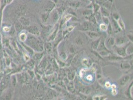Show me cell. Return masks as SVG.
Here are the masks:
<instances>
[{"instance_id":"obj_1","label":"cell","mask_w":133,"mask_h":100,"mask_svg":"<svg viewBox=\"0 0 133 100\" xmlns=\"http://www.w3.org/2000/svg\"><path fill=\"white\" fill-rule=\"evenodd\" d=\"M24 42L26 45L31 48L36 52H41L44 50L43 43L35 36L29 34L27 35V38Z\"/></svg>"},{"instance_id":"obj_2","label":"cell","mask_w":133,"mask_h":100,"mask_svg":"<svg viewBox=\"0 0 133 100\" xmlns=\"http://www.w3.org/2000/svg\"><path fill=\"white\" fill-rule=\"evenodd\" d=\"M128 44L124 46H117L114 45L112 49L113 50L114 52L118 56L121 57H125L127 54L126 53V48Z\"/></svg>"},{"instance_id":"obj_3","label":"cell","mask_w":133,"mask_h":100,"mask_svg":"<svg viewBox=\"0 0 133 100\" xmlns=\"http://www.w3.org/2000/svg\"><path fill=\"white\" fill-rule=\"evenodd\" d=\"M115 40V44L117 46H124L128 43V40L127 38L122 36H117Z\"/></svg>"},{"instance_id":"obj_4","label":"cell","mask_w":133,"mask_h":100,"mask_svg":"<svg viewBox=\"0 0 133 100\" xmlns=\"http://www.w3.org/2000/svg\"><path fill=\"white\" fill-rule=\"evenodd\" d=\"M104 44L107 49H112L115 44V40L113 37L109 36L105 40L104 42Z\"/></svg>"},{"instance_id":"obj_5","label":"cell","mask_w":133,"mask_h":100,"mask_svg":"<svg viewBox=\"0 0 133 100\" xmlns=\"http://www.w3.org/2000/svg\"><path fill=\"white\" fill-rule=\"evenodd\" d=\"M27 31L29 32L30 34L35 36H39L40 35V32L39 28L35 26H28L27 28Z\"/></svg>"},{"instance_id":"obj_6","label":"cell","mask_w":133,"mask_h":100,"mask_svg":"<svg viewBox=\"0 0 133 100\" xmlns=\"http://www.w3.org/2000/svg\"><path fill=\"white\" fill-rule=\"evenodd\" d=\"M10 78L9 76L5 77L0 83V92H2L6 89L9 84Z\"/></svg>"},{"instance_id":"obj_7","label":"cell","mask_w":133,"mask_h":100,"mask_svg":"<svg viewBox=\"0 0 133 100\" xmlns=\"http://www.w3.org/2000/svg\"><path fill=\"white\" fill-rule=\"evenodd\" d=\"M110 24L112 26L113 32H114L115 33H117L120 32L121 29L120 28L116 20H114L113 18H111V23Z\"/></svg>"},{"instance_id":"obj_8","label":"cell","mask_w":133,"mask_h":100,"mask_svg":"<svg viewBox=\"0 0 133 100\" xmlns=\"http://www.w3.org/2000/svg\"><path fill=\"white\" fill-rule=\"evenodd\" d=\"M55 7V4L53 1H48L45 5L44 9L45 12L49 13L51 12Z\"/></svg>"},{"instance_id":"obj_9","label":"cell","mask_w":133,"mask_h":100,"mask_svg":"<svg viewBox=\"0 0 133 100\" xmlns=\"http://www.w3.org/2000/svg\"><path fill=\"white\" fill-rule=\"evenodd\" d=\"M99 12L100 14L103 17H108L110 15V11L108 9L105 8L103 6H101L99 9Z\"/></svg>"},{"instance_id":"obj_10","label":"cell","mask_w":133,"mask_h":100,"mask_svg":"<svg viewBox=\"0 0 133 100\" xmlns=\"http://www.w3.org/2000/svg\"><path fill=\"white\" fill-rule=\"evenodd\" d=\"M19 22L23 27H27L30 25V20L29 19L25 18L24 16H22L19 19Z\"/></svg>"},{"instance_id":"obj_11","label":"cell","mask_w":133,"mask_h":100,"mask_svg":"<svg viewBox=\"0 0 133 100\" xmlns=\"http://www.w3.org/2000/svg\"><path fill=\"white\" fill-rule=\"evenodd\" d=\"M130 80V76L128 75H124L120 79V85L121 86H125L129 81Z\"/></svg>"},{"instance_id":"obj_12","label":"cell","mask_w":133,"mask_h":100,"mask_svg":"<svg viewBox=\"0 0 133 100\" xmlns=\"http://www.w3.org/2000/svg\"><path fill=\"white\" fill-rule=\"evenodd\" d=\"M87 34L90 39H96L99 38L100 37L99 34L94 31H88V32H87Z\"/></svg>"},{"instance_id":"obj_13","label":"cell","mask_w":133,"mask_h":100,"mask_svg":"<svg viewBox=\"0 0 133 100\" xmlns=\"http://www.w3.org/2000/svg\"><path fill=\"white\" fill-rule=\"evenodd\" d=\"M23 48H24V49L26 51V52L28 53L29 55L30 56H33L34 55V51L29 46H27V45H26L25 44H23V43L22 44Z\"/></svg>"},{"instance_id":"obj_14","label":"cell","mask_w":133,"mask_h":100,"mask_svg":"<svg viewBox=\"0 0 133 100\" xmlns=\"http://www.w3.org/2000/svg\"><path fill=\"white\" fill-rule=\"evenodd\" d=\"M101 39L100 38H97L91 44V47L93 50H96L99 47V44L100 43Z\"/></svg>"},{"instance_id":"obj_15","label":"cell","mask_w":133,"mask_h":100,"mask_svg":"<svg viewBox=\"0 0 133 100\" xmlns=\"http://www.w3.org/2000/svg\"><path fill=\"white\" fill-rule=\"evenodd\" d=\"M102 5V6H103L105 8L110 10L111 9L112 6L113 5V0H107Z\"/></svg>"},{"instance_id":"obj_16","label":"cell","mask_w":133,"mask_h":100,"mask_svg":"<svg viewBox=\"0 0 133 100\" xmlns=\"http://www.w3.org/2000/svg\"><path fill=\"white\" fill-rule=\"evenodd\" d=\"M58 27H57L54 30V31L51 34H50V35L49 36L48 38V42L52 41L53 40H54V39L55 38L56 36L57 35V31H58Z\"/></svg>"},{"instance_id":"obj_17","label":"cell","mask_w":133,"mask_h":100,"mask_svg":"<svg viewBox=\"0 0 133 100\" xmlns=\"http://www.w3.org/2000/svg\"><path fill=\"white\" fill-rule=\"evenodd\" d=\"M113 8H114V10H112V16H111V17L112 18H113L114 20H117L120 17V16L119 15V13L117 12V10H116V8H115V6H113Z\"/></svg>"},{"instance_id":"obj_18","label":"cell","mask_w":133,"mask_h":100,"mask_svg":"<svg viewBox=\"0 0 133 100\" xmlns=\"http://www.w3.org/2000/svg\"><path fill=\"white\" fill-rule=\"evenodd\" d=\"M93 25L90 22H87L82 24V28L85 31H90Z\"/></svg>"},{"instance_id":"obj_19","label":"cell","mask_w":133,"mask_h":100,"mask_svg":"<svg viewBox=\"0 0 133 100\" xmlns=\"http://www.w3.org/2000/svg\"><path fill=\"white\" fill-rule=\"evenodd\" d=\"M27 38V34L25 32H22L20 33L19 35V39L20 41L22 43H23L26 41V39Z\"/></svg>"},{"instance_id":"obj_20","label":"cell","mask_w":133,"mask_h":100,"mask_svg":"<svg viewBox=\"0 0 133 100\" xmlns=\"http://www.w3.org/2000/svg\"><path fill=\"white\" fill-rule=\"evenodd\" d=\"M52 12V21L54 23H56L59 19V14L57 10H53Z\"/></svg>"},{"instance_id":"obj_21","label":"cell","mask_w":133,"mask_h":100,"mask_svg":"<svg viewBox=\"0 0 133 100\" xmlns=\"http://www.w3.org/2000/svg\"><path fill=\"white\" fill-rule=\"evenodd\" d=\"M117 22L121 30L123 31H125V25L124 22H123V20L121 18V17L117 20Z\"/></svg>"},{"instance_id":"obj_22","label":"cell","mask_w":133,"mask_h":100,"mask_svg":"<svg viewBox=\"0 0 133 100\" xmlns=\"http://www.w3.org/2000/svg\"><path fill=\"white\" fill-rule=\"evenodd\" d=\"M48 18H49V13L48 12H45L44 13L42 14L41 16V21L43 23H46L48 20Z\"/></svg>"},{"instance_id":"obj_23","label":"cell","mask_w":133,"mask_h":100,"mask_svg":"<svg viewBox=\"0 0 133 100\" xmlns=\"http://www.w3.org/2000/svg\"><path fill=\"white\" fill-rule=\"evenodd\" d=\"M23 26L20 24V23L19 22L16 23L15 25V29L18 32H21L22 31L23 28Z\"/></svg>"},{"instance_id":"obj_24","label":"cell","mask_w":133,"mask_h":100,"mask_svg":"<svg viewBox=\"0 0 133 100\" xmlns=\"http://www.w3.org/2000/svg\"><path fill=\"white\" fill-rule=\"evenodd\" d=\"M126 48V53L127 55L133 54V45L132 44H129Z\"/></svg>"},{"instance_id":"obj_25","label":"cell","mask_w":133,"mask_h":100,"mask_svg":"<svg viewBox=\"0 0 133 100\" xmlns=\"http://www.w3.org/2000/svg\"><path fill=\"white\" fill-rule=\"evenodd\" d=\"M106 99L107 97L105 95H96L93 97L94 100H105Z\"/></svg>"},{"instance_id":"obj_26","label":"cell","mask_w":133,"mask_h":100,"mask_svg":"<svg viewBox=\"0 0 133 100\" xmlns=\"http://www.w3.org/2000/svg\"><path fill=\"white\" fill-rule=\"evenodd\" d=\"M99 53L100 56L102 57H106L109 55L110 52L108 51V50H103L99 51Z\"/></svg>"},{"instance_id":"obj_27","label":"cell","mask_w":133,"mask_h":100,"mask_svg":"<svg viewBox=\"0 0 133 100\" xmlns=\"http://www.w3.org/2000/svg\"><path fill=\"white\" fill-rule=\"evenodd\" d=\"M93 12L92 10H86L83 12V15L86 17H89L92 15H93Z\"/></svg>"},{"instance_id":"obj_28","label":"cell","mask_w":133,"mask_h":100,"mask_svg":"<svg viewBox=\"0 0 133 100\" xmlns=\"http://www.w3.org/2000/svg\"><path fill=\"white\" fill-rule=\"evenodd\" d=\"M106 31L107 32V34H108L109 36H111L112 35L113 31L112 28V26H111L110 23L107 25V29Z\"/></svg>"},{"instance_id":"obj_29","label":"cell","mask_w":133,"mask_h":100,"mask_svg":"<svg viewBox=\"0 0 133 100\" xmlns=\"http://www.w3.org/2000/svg\"><path fill=\"white\" fill-rule=\"evenodd\" d=\"M99 29L101 31H106L107 29V25L104 23H101L99 25Z\"/></svg>"},{"instance_id":"obj_30","label":"cell","mask_w":133,"mask_h":100,"mask_svg":"<svg viewBox=\"0 0 133 100\" xmlns=\"http://www.w3.org/2000/svg\"><path fill=\"white\" fill-rule=\"evenodd\" d=\"M72 17H73V15H72V14H67V15H66V16H65V17H64L63 22H64V23L67 22L68 21H69V20L72 19Z\"/></svg>"},{"instance_id":"obj_31","label":"cell","mask_w":133,"mask_h":100,"mask_svg":"<svg viewBox=\"0 0 133 100\" xmlns=\"http://www.w3.org/2000/svg\"><path fill=\"white\" fill-rule=\"evenodd\" d=\"M70 5L71 7H74V8H78L80 5V2L74 1V2H71V4H70Z\"/></svg>"},{"instance_id":"obj_32","label":"cell","mask_w":133,"mask_h":100,"mask_svg":"<svg viewBox=\"0 0 133 100\" xmlns=\"http://www.w3.org/2000/svg\"><path fill=\"white\" fill-rule=\"evenodd\" d=\"M102 21L103 22V23L106 24V25H108V24L110 23V21H109V19H108V17L102 16Z\"/></svg>"},{"instance_id":"obj_33","label":"cell","mask_w":133,"mask_h":100,"mask_svg":"<svg viewBox=\"0 0 133 100\" xmlns=\"http://www.w3.org/2000/svg\"><path fill=\"white\" fill-rule=\"evenodd\" d=\"M121 67H122V68L123 69H128L130 68V66L127 63H122L121 65Z\"/></svg>"},{"instance_id":"obj_34","label":"cell","mask_w":133,"mask_h":100,"mask_svg":"<svg viewBox=\"0 0 133 100\" xmlns=\"http://www.w3.org/2000/svg\"><path fill=\"white\" fill-rule=\"evenodd\" d=\"M89 60L88 59L85 58L82 60V63L83 65H85L86 66H87L89 65Z\"/></svg>"},{"instance_id":"obj_35","label":"cell","mask_w":133,"mask_h":100,"mask_svg":"<svg viewBox=\"0 0 133 100\" xmlns=\"http://www.w3.org/2000/svg\"><path fill=\"white\" fill-rule=\"evenodd\" d=\"M17 82V79H16V76L13 77V78H12V86H13L14 87H16Z\"/></svg>"},{"instance_id":"obj_36","label":"cell","mask_w":133,"mask_h":100,"mask_svg":"<svg viewBox=\"0 0 133 100\" xmlns=\"http://www.w3.org/2000/svg\"><path fill=\"white\" fill-rule=\"evenodd\" d=\"M23 57H24V59L25 60V61H28L30 60V57H29V55L28 54H26V53H23Z\"/></svg>"},{"instance_id":"obj_37","label":"cell","mask_w":133,"mask_h":100,"mask_svg":"<svg viewBox=\"0 0 133 100\" xmlns=\"http://www.w3.org/2000/svg\"><path fill=\"white\" fill-rule=\"evenodd\" d=\"M75 43L78 45H80L82 44V41H81V39L80 38H76L75 39Z\"/></svg>"},{"instance_id":"obj_38","label":"cell","mask_w":133,"mask_h":100,"mask_svg":"<svg viewBox=\"0 0 133 100\" xmlns=\"http://www.w3.org/2000/svg\"><path fill=\"white\" fill-rule=\"evenodd\" d=\"M127 37L128 39L131 41V42L133 43V34L132 33L129 34H128Z\"/></svg>"},{"instance_id":"obj_39","label":"cell","mask_w":133,"mask_h":100,"mask_svg":"<svg viewBox=\"0 0 133 100\" xmlns=\"http://www.w3.org/2000/svg\"><path fill=\"white\" fill-rule=\"evenodd\" d=\"M111 84L110 82H106L105 83V87L107 89H109L111 88Z\"/></svg>"},{"instance_id":"obj_40","label":"cell","mask_w":133,"mask_h":100,"mask_svg":"<svg viewBox=\"0 0 133 100\" xmlns=\"http://www.w3.org/2000/svg\"><path fill=\"white\" fill-rule=\"evenodd\" d=\"M85 70L84 69H82L81 70V71L80 72V76L81 78H82V77L83 76V75L85 74Z\"/></svg>"},{"instance_id":"obj_41","label":"cell","mask_w":133,"mask_h":100,"mask_svg":"<svg viewBox=\"0 0 133 100\" xmlns=\"http://www.w3.org/2000/svg\"><path fill=\"white\" fill-rule=\"evenodd\" d=\"M74 28H75V26H69V27L68 28V31L69 32H71V31H72L74 29Z\"/></svg>"},{"instance_id":"obj_42","label":"cell","mask_w":133,"mask_h":100,"mask_svg":"<svg viewBox=\"0 0 133 100\" xmlns=\"http://www.w3.org/2000/svg\"><path fill=\"white\" fill-rule=\"evenodd\" d=\"M112 94L113 96H116V95L117 94V91L116 90V89H112Z\"/></svg>"},{"instance_id":"obj_43","label":"cell","mask_w":133,"mask_h":100,"mask_svg":"<svg viewBox=\"0 0 133 100\" xmlns=\"http://www.w3.org/2000/svg\"><path fill=\"white\" fill-rule=\"evenodd\" d=\"M3 31L5 32H9L10 31V28L8 27H5L3 28Z\"/></svg>"},{"instance_id":"obj_44","label":"cell","mask_w":133,"mask_h":100,"mask_svg":"<svg viewBox=\"0 0 133 100\" xmlns=\"http://www.w3.org/2000/svg\"><path fill=\"white\" fill-rule=\"evenodd\" d=\"M93 77L91 75H89L87 77V79L88 81H92L93 80Z\"/></svg>"},{"instance_id":"obj_45","label":"cell","mask_w":133,"mask_h":100,"mask_svg":"<svg viewBox=\"0 0 133 100\" xmlns=\"http://www.w3.org/2000/svg\"><path fill=\"white\" fill-rule=\"evenodd\" d=\"M130 95H131V97H132V98H133V85L132 86V87H131V89H130Z\"/></svg>"},{"instance_id":"obj_46","label":"cell","mask_w":133,"mask_h":100,"mask_svg":"<svg viewBox=\"0 0 133 100\" xmlns=\"http://www.w3.org/2000/svg\"><path fill=\"white\" fill-rule=\"evenodd\" d=\"M6 64H7L8 65H9V64H10V58H7L6 59Z\"/></svg>"},{"instance_id":"obj_47","label":"cell","mask_w":133,"mask_h":100,"mask_svg":"<svg viewBox=\"0 0 133 100\" xmlns=\"http://www.w3.org/2000/svg\"><path fill=\"white\" fill-rule=\"evenodd\" d=\"M111 88H112V89H116V86L115 84H113L111 86Z\"/></svg>"},{"instance_id":"obj_48","label":"cell","mask_w":133,"mask_h":100,"mask_svg":"<svg viewBox=\"0 0 133 100\" xmlns=\"http://www.w3.org/2000/svg\"><path fill=\"white\" fill-rule=\"evenodd\" d=\"M92 71H93V73H95L96 71V69L95 68H93L92 69Z\"/></svg>"}]
</instances>
